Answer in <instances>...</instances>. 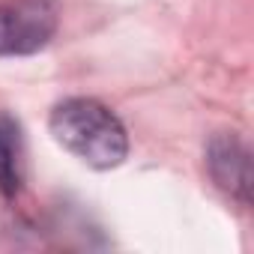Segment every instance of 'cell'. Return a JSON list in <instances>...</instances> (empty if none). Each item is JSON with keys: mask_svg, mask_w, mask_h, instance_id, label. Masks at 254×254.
Listing matches in <instances>:
<instances>
[{"mask_svg": "<svg viewBox=\"0 0 254 254\" xmlns=\"http://www.w3.org/2000/svg\"><path fill=\"white\" fill-rule=\"evenodd\" d=\"M48 126L54 141L66 153H72L75 159H81L96 171L117 168L129 156L126 126L111 108H105L96 99H84V96L63 99L60 105H54Z\"/></svg>", "mask_w": 254, "mask_h": 254, "instance_id": "cell-1", "label": "cell"}, {"mask_svg": "<svg viewBox=\"0 0 254 254\" xmlns=\"http://www.w3.org/2000/svg\"><path fill=\"white\" fill-rule=\"evenodd\" d=\"M57 33V0L0 3V57L36 54Z\"/></svg>", "mask_w": 254, "mask_h": 254, "instance_id": "cell-2", "label": "cell"}, {"mask_svg": "<svg viewBox=\"0 0 254 254\" xmlns=\"http://www.w3.org/2000/svg\"><path fill=\"white\" fill-rule=\"evenodd\" d=\"M206 168L221 191H227L233 200L248 206V200H251V156H248V147L236 135L224 132L209 141Z\"/></svg>", "mask_w": 254, "mask_h": 254, "instance_id": "cell-3", "label": "cell"}, {"mask_svg": "<svg viewBox=\"0 0 254 254\" xmlns=\"http://www.w3.org/2000/svg\"><path fill=\"white\" fill-rule=\"evenodd\" d=\"M24 168H27V153L21 126L6 111H0V194L15 197L21 191Z\"/></svg>", "mask_w": 254, "mask_h": 254, "instance_id": "cell-4", "label": "cell"}]
</instances>
